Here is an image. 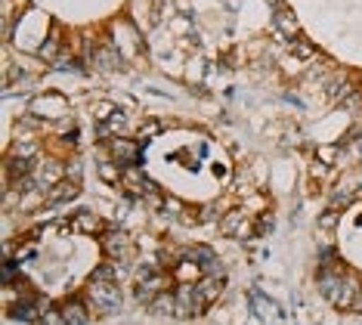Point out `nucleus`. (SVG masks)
<instances>
[{"label": "nucleus", "instance_id": "27", "mask_svg": "<svg viewBox=\"0 0 362 325\" xmlns=\"http://www.w3.org/2000/svg\"><path fill=\"white\" fill-rule=\"evenodd\" d=\"M217 217H220V214H217V205H204L202 211H199V220H202V223H214Z\"/></svg>", "mask_w": 362, "mask_h": 325}, {"label": "nucleus", "instance_id": "7", "mask_svg": "<svg viewBox=\"0 0 362 325\" xmlns=\"http://www.w3.org/2000/svg\"><path fill=\"white\" fill-rule=\"evenodd\" d=\"M344 276H347V270H319V273H316V288H319V295L332 301V297L337 295V288H341Z\"/></svg>", "mask_w": 362, "mask_h": 325}, {"label": "nucleus", "instance_id": "11", "mask_svg": "<svg viewBox=\"0 0 362 325\" xmlns=\"http://www.w3.org/2000/svg\"><path fill=\"white\" fill-rule=\"evenodd\" d=\"M251 310L257 313V319H263V322H276L279 319V304L269 301V297H263L260 291H254L251 295Z\"/></svg>", "mask_w": 362, "mask_h": 325}, {"label": "nucleus", "instance_id": "24", "mask_svg": "<svg viewBox=\"0 0 362 325\" xmlns=\"http://www.w3.org/2000/svg\"><path fill=\"white\" fill-rule=\"evenodd\" d=\"M164 211H170V217H177V220H180V214H183L186 211V205L183 202H180V198L177 195H168V198H164Z\"/></svg>", "mask_w": 362, "mask_h": 325}, {"label": "nucleus", "instance_id": "16", "mask_svg": "<svg viewBox=\"0 0 362 325\" xmlns=\"http://www.w3.org/2000/svg\"><path fill=\"white\" fill-rule=\"evenodd\" d=\"M143 183H146L143 168H139V164H127V168H124V177H121V186H127L130 195H136L139 189H143Z\"/></svg>", "mask_w": 362, "mask_h": 325}, {"label": "nucleus", "instance_id": "15", "mask_svg": "<svg viewBox=\"0 0 362 325\" xmlns=\"http://www.w3.org/2000/svg\"><path fill=\"white\" fill-rule=\"evenodd\" d=\"M96 173H100V180L103 183H109V186H118L121 177H124V164H118V161H100V168H96Z\"/></svg>", "mask_w": 362, "mask_h": 325}, {"label": "nucleus", "instance_id": "14", "mask_svg": "<svg viewBox=\"0 0 362 325\" xmlns=\"http://www.w3.org/2000/svg\"><path fill=\"white\" fill-rule=\"evenodd\" d=\"M90 59H93V65H96V69H103V72L121 69V56L115 53L112 47H100V50H93V53H90Z\"/></svg>", "mask_w": 362, "mask_h": 325}, {"label": "nucleus", "instance_id": "31", "mask_svg": "<svg viewBox=\"0 0 362 325\" xmlns=\"http://www.w3.org/2000/svg\"><path fill=\"white\" fill-rule=\"evenodd\" d=\"M65 177H69V180H81V161L65 164Z\"/></svg>", "mask_w": 362, "mask_h": 325}, {"label": "nucleus", "instance_id": "26", "mask_svg": "<svg viewBox=\"0 0 362 325\" xmlns=\"http://www.w3.org/2000/svg\"><path fill=\"white\" fill-rule=\"evenodd\" d=\"M161 130V124L158 121H146V124H139V133H136V139H152L155 133Z\"/></svg>", "mask_w": 362, "mask_h": 325}, {"label": "nucleus", "instance_id": "28", "mask_svg": "<svg viewBox=\"0 0 362 325\" xmlns=\"http://www.w3.org/2000/svg\"><path fill=\"white\" fill-rule=\"evenodd\" d=\"M334 223H337V211H334V207L319 217V229H334Z\"/></svg>", "mask_w": 362, "mask_h": 325}, {"label": "nucleus", "instance_id": "20", "mask_svg": "<svg viewBox=\"0 0 362 325\" xmlns=\"http://www.w3.org/2000/svg\"><path fill=\"white\" fill-rule=\"evenodd\" d=\"M127 127V112H121V108H115V115L109 118V124H103V133H118Z\"/></svg>", "mask_w": 362, "mask_h": 325}, {"label": "nucleus", "instance_id": "3", "mask_svg": "<svg viewBox=\"0 0 362 325\" xmlns=\"http://www.w3.org/2000/svg\"><path fill=\"white\" fill-rule=\"evenodd\" d=\"M254 223H251V214L245 211V207H233V211H226L220 217V232H223L226 239H251L254 236Z\"/></svg>", "mask_w": 362, "mask_h": 325}, {"label": "nucleus", "instance_id": "32", "mask_svg": "<svg viewBox=\"0 0 362 325\" xmlns=\"http://www.w3.org/2000/svg\"><path fill=\"white\" fill-rule=\"evenodd\" d=\"M356 146H359V155H362V137H359V143H356Z\"/></svg>", "mask_w": 362, "mask_h": 325}, {"label": "nucleus", "instance_id": "5", "mask_svg": "<svg viewBox=\"0 0 362 325\" xmlns=\"http://www.w3.org/2000/svg\"><path fill=\"white\" fill-rule=\"evenodd\" d=\"M359 291H362V282L353 276V273H347L341 282V288H337V295L332 297V307L334 310H344V313H353V304H356Z\"/></svg>", "mask_w": 362, "mask_h": 325}, {"label": "nucleus", "instance_id": "17", "mask_svg": "<svg viewBox=\"0 0 362 325\" xmlns=\"http://www.w3.org/2000/svg\"><path fill=\"white\" fill-rule=\"evenodd\" d=\"M276 25H279V31L282 35H288V38H294V35H300V25H298V19H294V13L291 10H276Z\"/></svg>", "mask_w": 362, "mask_h": 325}, {"label": "nucleus", "instance_id": "18", "mask_svg": "<svg viewBox=\"0 0 362 325\" xmlns=\"http://www.w3.org/2000/svg\"><path fill=\"white\" fill-rule=\"evenodd\" d=\"M31 173H35V168H31L28 158H10V161H6V177L22 180V177H31Z\"/></svg>", "mask_w": 362, "mask_h": 325}, {"label": "nucleus", "instance_id": "21", "mask_svg": "<svg viewBox=\"0 0 362 325\" xmlns=\"http://www.w3.org/2000/svg\"><path fill=\"white\" fill-rule=\"evenodd\" d=\"M37 155V143H31V139H19V143L13 146V158H35Z\"/></svg>", "mask_w": 362, "mask_h": 325}, {"label": "nucleus", "instance_id": "13", "mask_svg": "<svg viewBox=\"0 0 362 325\" xmlns=\"http://www.w3.org/2000/svg\"><path fill=\"white\" fill-rule=\"evenodd\" d=\"M223 288H226V279H217V276H204L199 282V291H202V297L208 307H214L220 297H223Z\"/></svg>", "mask_w": 362, "mask_h": 325}, {"label": "nucleus", "instance_id": "4", "mask_svg": "<svg viewBox=\"0 0 362 325\" xmlns=\"http://www.w3.org/2000/svg\"><path fill=\"white\" fill-rule=\"evenodd\" d=\"M103 251L118 263H130L134 261V239H130L124 229H109L103 236Z\"/></svg>", "mask_w": 362, "mask_h": 325}, {"label": "nucleus", "instance_id": "8", "mask_svg": "<svg viewBox=\"0 0 362 325\" xmlns=\"http://www.w3.org/2000/svg\"><path fill=\"white\" fill-rule=\"evenodd\" d=\"M59 307H62L65 322H69V325H90V319H93V310L87 307V301H78V297L62 301Z\"/></svg>", "mask_w": 362, "mask_h": 325}, {"label": "nucleus", "instance_id": "19", "mask_svg": "<svg viewBox=\"0 0 362 325\" xmlns=\"http://www.w3.org/2000/svg\"><path fill=\"white\" fill-rule=\"evenodd\" d=\"M37 325H69L65 322V313H62V307H47L44 313H40V322Z\"/></svg>", "mask_w": 362, "mask_h": 325}, {"label": "nucleus", "instance_id": "30", "mask_svg": "<svg viewBox=\"0 0 362 325\" xmlns=\"http://www.w3.org/2000/svg\"><path fill=\"white\" fill-rule=\"evenodd\" d=\"M273 223H276V220H273V214H260L257 220H254V227H257V232H263V229L269 232V229H273Z\"/></svg>", "mask_w": 362, "mask_h": 325}, {"label": "nucleus", "instance_id": "29", "mask_svg": "<svg viewBox=\"0 0 362 325\" xmlns=\"http://www.w3.org/2000/svg\"><path fill=\"white\" fill-rule=\"evenodd\" d=\"M56 53H59V38H50V44H47V47H40V56H47V59H53V56Z\"/></svg>", "mask_w": 362, "mask_h": 325}, {"label": "nucleus", "instance_id": "10", "mask_svg": "<svg viewBox=\"0 0 362 325\" xmlns=\"http://www.w3.org/2000/svg\"><path fill=\"white\" fill-rule=\"evenodd\" d=\"M69 227L81 232V236H96V232H103V220H100V214H93V211H78L71 217Z\"/></svg>", "mask_w": 362, "mask_h": 325}, {"label": "nucleus", "instance_id": "9", "mask_svg": "<svg viewBox=\"0 0 362 325\" xmlns=\"http://www.w3.org/2000/svg\"><path fill=\"white\" fill-rule=\"evenodd\" d=\"M81 195V183L78 180H59L53 189H47V202L50 205H62V202H71V198Z\"/></svg>", "mask_w": 362, "mask_h": 325}, {"label": "nucleus", "instance_id": "6", "mask_svg": "<svg viewBox=\"0 0 362 325\" xmlns=\"http://www.w3.org/2000/svg\"><path fill=\"white\" fill-rule=\"evenodd\" d=\"M109 149H112V161H118V164H136V158H139V146H136V139H121V137H115L109 139Z\"/></svg>", "mask_w": 362, "mask_h": 325}, {"label": "nucleus", "instance_id": "1", "mask_svg": "<svg viewBox=\"0 0 362 325\" xmlns=\"http://www.w3.org/2000/svg\"><path fill=\"white\" fill-rule=\"evenodd\" d=\"M84 301L87 307L93 310V316H109L115 310H121V285L118 282H93L87 279V288H84Z\"/></svg>", "mask_w": 362, "mask_h": 325}, {"label": "nucleus", "instance_id": "12", "mask_svg": "<svg viewBox=\"0 0 362 325\" xmlns=\"http://www.w3.org/2000/svg\"><path fill=\"white\" fill-rule=\"evenodd\" d=\"M146 310H149L152 316H177V295L174 291H161V295H155V301L146 307Z\"/></svg>", "mask_w": 362, "mask_h": 325}, {"label": "nucleus", "instance_id": "25", "mask_svg": "<svg viewBox=\"0 0 362 325\" xmlns=\"http://www.w3.org/2000/svg\"><path fill=\"white\" fill-rule=\"evenodd\" d=\"M291 53H294V56H300V59H310V56L316 53V50H313L307 40H291Z\"/></svg>", "mask_w": 362, "mask_h": 325}, {"label": "nucleus", "instance_id": "2", "mask_svg": "<svg viewBox=\"0 0 362 325\" xmlns=\"http://www.w3.org/2000/svg\"><path fill=\"white\" fill-rule=\"evenodd\" d=\"M174 295H177V316L174 319H195V316H202L208 310L199 285H177Z\"/></svg>", "mask_w": 362, "mask_h": 325}, {"label": "nucleus", "instance_id": "23", "mask_svg": "<svg viewBox=\"0 0 362 325\" xmlns=\"http://www.w3.org/2000/svg\"><path fill=\"white\" fill-rule=\"evenodd\" d=\"M112 115H115V106H112V103H93V118H96V121L109 124Z\"/></svg>", "mask_w": 362, "mask_h": 325}, {"label": "nucleus", "instance_id": "22", "mask_svg": "<svg viewBox=\"0 0 362 325\" xmlns=\"http://www.w3.org/2000/svg\"><path fill=\"white\" fill-rule=\"evenodd\" d=\"M337 158H341V152H337L334 146H319L316 149V161H322V164H334Z\"/></svg>", "mask_w": 362, "mask_h": 325}]
</instances>
